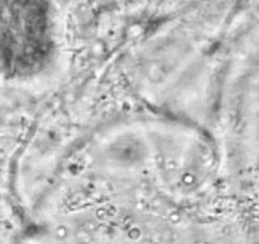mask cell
<instances>
[{"label":"cell","instance_id":"1","mask_svg":"<svg viewBox=\"0 0 259 244\" xmlns=\"http://www.w3.org/2000/svg\"><path fill=\"white\" fill-rule=\"evenodd\" d=\"M59 21L49 3H0V75L33 80L54 70L62 46Z\"/></svg>","mask_w":259,"mask_h":244}]
</instances>
